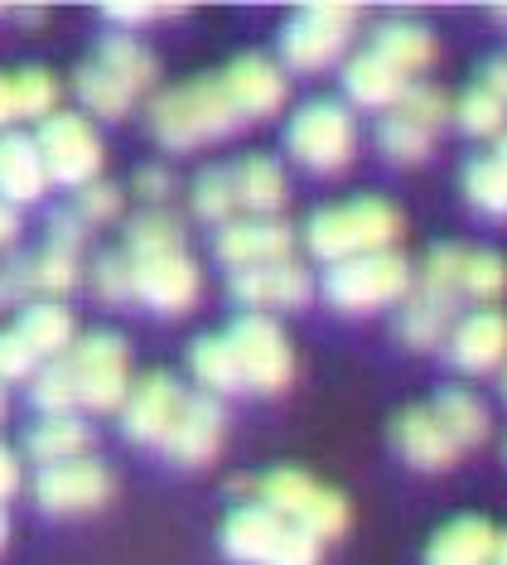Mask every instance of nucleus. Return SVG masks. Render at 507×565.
<instances>
[{
  "mask_svg": "<svg viewBox=\"0 0 507 565\" xmlns=\"http://www.w3.org/2000/svg\"><path fill=\"white\" fill-rule=\"evenodd\" d=\"M266 565H319V542L315 536H305L300 526H285L276 556H271Z\"/></svg>",
  "mask_w": 507,
  "mask_h": 565,
  "instance_id": "49",
  "label": "nucleus"
},
{
  "mask_svg": "<svg viewBox=\"0 0 507 565\" xmlns=\"http://www.w3.org/2000/svg\"><path fill=\"white\" fill-rule=\"evenodd\" d=\"M285 526H291V522H281L276 512L262 508V503H237V508L228 512V522H223V551H228V561H237V565H266L271 556H276Z\"/></svg>",
  "mask_w": 507,
  "mask_h": 565,
  "instance_id": "19",
  "label": "nucleus"
},
{
  "mask_svg": "<svg viewBox=\"0 0 507 565\" xmlns=\"http://www.w3.org/2000/svg\"><path fill=\"white\" fill-rule=\"evenodd\" d=\"M87 233H93V227H87L73 209H63V213L49 217V247H54V252L77 256V252H83V242H87Z\"/></svg>",
  "mask_w": 507,
  "mask_h": 565,
  "instance_id": "47",
  "label": "nucleus"
},
{
  "mask_svg": "<svg viewBox=\"0 0 507 565\" xmlns=\"http://www.w3.org/2000/svg\"><path fill=\"white\" fill-rule=\"evenodd\" d=\"M228 343L237 349L246 392L276 396V392L291 387V377H295V353H291V339H285V329H281L271 315H242L237 324L228 329Z\"/></svg>",
  "mask_w": 507,
  "mask_h": 565,
  "instance_id": "9",
  "label": "nucleus"
},
{
  "mask_svg": "<svg viewBox=\"0 0 507 565\" xmlns=\"http://www.w3.org/2000/svg\"><path fill=\"white\" fill-rule=\"evenodd\" d=\"M295 256V227L285 217H237L218 233V262L232 271L246 266H271V262H291Z\"/></svg>",
  "mask_w": 507,
  "mask_h": 565,
  "instance_id": "15",
  "label": "nucleus"
},
{
  "mask_svg": "<svg viewBox=\"0 0 507 565\" xmlns=\"http://www.w3.org/2000/svg\"><path fill=\"white\" fill-rule=\"evenodd\" d=\"M73 93H77V102L87 107V117H102V121H122L126 111H131V102H136V93L126 83H116L102 63H77L73 68Z\"/></svg>",
  "mask_w": 507,
  "mask_h": 565,
  "instance_id": "32",
  "label": "nucleus"
},
{
  "mask_svg": "<svg viewBox=\"0 0 507 565\" xmlns=\"http://www.w3.org/2000/svg\"><path fill=\"white\" fill-rule=\"evenodd\" d=\"M77 280H83L77 256L54 252V247H44L39 256H30V295H39V300H63Z\"/></svg>",
  "mask_w": 507,
  "mask_h": 565,
  "instance_id": "38",
  "label": "nucleus"
},
{
  "mask_svg": "<svg viewBox=\"0 0 507 565\" xmlns=\"http://www.w3.org/2000/svg\"><path fill=\"white\" fill-rule=\"evenodd\" d=\"M252 503L271 508L281 522L300 526L305 536H315V542H334V536H344L348 526V498L334 493V488L315 483L305 469H271L256 479V493Z\"/></svg>",
  "mask_w": 507,
  "mask_h": 565,
  "instance_id": "3",
  "label": "nucleus"
},
{
  "mask_svg": "<svg viewBox=\"0 0 507 565\" xmlns=\"http://www.w3.org/2000/svg\"><path fill=\"white\" fill-rule=\"evenodd\" d=\"M39 160H44L49 184H68L87 189L93 179H102V136L93 131V121L77 117V111H54L49 121H39L34 131Z\"/></svg>",
  "mask_w": 507,
  "mask_h": 565,
  "instance_id": "7",
  "label": "nucleus"
},
{
  "mask_svg": "<svg viewBox=\"0 0 507 565\" xmlns=\"http://www.w3.org/2000/svg\"><path fill=\"white\" fill-rule=\"evenodd\" d=\"M493 565H498V561H493Z\"/></svg>",
  "mask_w": 507,
  "mask_h": 565,
  "instance_id": "59",
  "label": "nucleus"
},
{
  "mask_svg": "<svg viewBox=\"0 0 507 565\" xmlns=\"http://www.w3.org/2000/svg\"><path fill=\"white\" fill-rule=\"evenodd\" d=\"M285 150H291L295 164H305L309 174H344L358 156L353 111L329 97L305 102L291 117V126H285Z\"/></svg>",
  "mask_w": 507,
  "mask_h": 565,
  "instance_id": "5",
  "label": "nucleus"
},
{
  "mask_svg": "<svg viewBox=\"0 0 507 565\" xmlns=\"http://www.w3.org/2000/svg\"><path fill=\"white\" fill-rule=\"evenodd\" d=\"M169 194H175V174H169L165 164H140L136 170V199L146 203V209H165Z\"/></svg>",
  "mask_w": 507,
  "mask_h": 565,
  "instance_id": "48",
  "label": "nucleus"
},
{
  "mask_svg": "<svg viewBox=\"0 0 507 565\" xmlns=\"http://www.w3.org/2000/svg\"><path fill=\"white\" fill-rule=\"evenodd\" d=\"M175 10H184V6H136V0H112V6H102V15H107L116 30H136V24H150V20H165V15H175Z\"/></svg>",
  "mask_w": 507,
  "mask_h": 565,
  "instance_id": "46",
  "label": "nucleus"
},
{
  "mask_svg": "<svg viewBox=\"0 0 507 565\" xmlns=\"http://www.w3.org/2000/svg\"><path fill=\"white\" fill-rule=\"evenodd\" d=\"M6 536H10V522H6V512H0V546H6Z\"/></svg>",
  "mask_w": 507,
  "mask_h": 565,
  "instance_id": "56",
  "label": "nucleus"
},
{
  "mask_svg": "<svg viewBox=\"0 0 507 565\" xmlns=\"http://www.w3.org/2000/svg\"><path fill=\"white\" fill-rule=\"evenodd\" d=\"M377 150H382L392 164H421L435 150V136L421 131V126L401 121L397 111H387L382 126H377Z\"/></svg>",
  "mask_w": 507,
  "mask_h": 565,
  "instance_id": "41",
  "label": "nucleus"
},
{
  "mask_svg": "<svg viewBox=\"0 0 507 565\" xmlns=\"http://www.w3.org/2000/svg\"><path fill=\"white\" fill-rule=\"evenodd\" d=\"M87 445H93V430H87L83 416H39L34 426L24 430V455H30L39 469L83 459Z\"/></svg>",
  "mask_w": 507,
  "mask_h": 565,
  "instance_id": "26",
  "label": "nucleus"
},
{
  "mask_svg": "<svg viewBox=\"0 0 507 565\" xmlns=\"http://www.w3.org/2000/svg\"><path fill=\"white\" fill-rule=\"evenodd\" d=\"M223 87H228V97H232V107H237V117L242 121H266V117H276V111L285 107V68L281 63H271L262 54H242V58H232L223 73Z\"/></svg>",
  "mask_w": 507,
  "mask_h": 565,
  "instance_id": "16",
  "label": "nucleus"
},
{
  "mask_svg": "<svg viewBox=\"0 0 507 565\" xmlns=\"http://www.w3.org/2000/svg\"><path fill=\"white\" fill-rule=\"evenodd\" d=\"M30 402L44 411V416H73L77 387H73L68 358H54V363H39V367H34V377H30Z\"/></svg>",
  "mask_w": 507,
  "mask_h": 565,
  "instance_id": "37",
  "label": "nucleus"
},
{
  "mask_svg": "<svg viewBox=\"0 0 507 565\" xmlns=\"http://www.w3.org/2000/svg\"><path fill=\"white\" fill-rule=\"evenodd\" d=\"M397 117L401 121H411V126H421V131H431V136H440V126H445L450 117H454V102L440 93V87H431V83H411L406 93H401V102H397Z\"/></svg>",
  "mask_w": 507,
  "mask_h": 565,
  "instance_id": "42",
  "label": "nucleus"
},
{
  "mask_svg": "<svg viewBox=\"0 0 507 565\" xmlns=\"http://www.w3.org/2000/svg\"><path fill=\"white\" fill-rule=\"evenodd\" d=\"M20 242V209H10L6 199H0V252H10Z\"/></svg>",
  "mask_w": 507,
  "mask_h": 565,
  "instance_id": "52",
  "label": "nucleus"
},
{
  "mask_svg": "<svg viewBox=\"0 0 507 565\" xmlns=\"http://www.w3.org/2000/svg\"><path fill=\"white\" fill-rule=\"evenodd\" d=\"M73 213L83 217L87 227H97V223H112V217H122V189L107 184V179H93L87 189H77V203H73Z\"/></svg>",
  "mask_w": 507,
  "mask_h": 565,
  "instance_id": "44",
  "label": "nucleus"
},
{
  "mask_svg": "<svg viewBox=\"0 0 507 565\" xmlns=\"http://www.w3.org/2000/svg\"><path fill=\"white\" fill-rule=\"evenodd\" d=\"M126 262H155V256L184 252V223L169 209H140L126 223Z\"/></svg>",
  "mask_w": 507,
  "mask_h": 565,
  "instance_id": "30",
  "label": "nucleus"
},
{
  "mask_svg": "<svg viewBox=\"0 0 507 565\" xmlns=\"http://www.w3.org/2000/svg\"><path fill=\"white\" fill-rule=\"evenodd\" d=\"M189 372H193V382H199L208 396H237V392H246L237 349L228 343V333H203V339H193Z\"/></svg>",
  "mask_w": 507,
  "mask_h": 565,
  "instance_id": "28",
  "label": "nucleus"
},
{
  "mask_svg": "<svg viewBox=\"0 0 507 565\" xmlns=\"http://www.w3.org/2000/svg\"><path fill=\"white\" fill-rule=\"evenodd\" d=\"M358 6H305L295 20L281 30V58L295 73H319L344 58L348 40H353Z\"/></svg>",
  "mask_w": 507,
  "mask_h": 565,
  "instance_id": "8",
  "label": "nucleus"
},
{
  "mask_svg": "<svg viewBox=\"0 0 507 565\" xmlns=\"http://www.w3.org/2000/svg\"><path fill=\"white\" fill-rule=\"evenodd\" d=\"M493 551H498V532L488 518H454L431 536L425 565H493Z\"/></svg>",
  "mask_w": 507,
  "mask_h": 565,
  "instance_id": "22",
  "label": "nucleus"
},
{
  "mask_svg": "<svg viewBox=\"0 0 507 565\" xmlns=\"http://www.w3.org/2000/svg\"><path fill=\"white\" fill-rule=\"evenodd\" d=\"M406 87H411V78H401L392 63H382L372 49L353 54V58H348V68H344L348 102H353V107H368V111H392Z\"/></svg>",
  "mask_w": 507,
  "mask_h": 565,
  "instance_id": "24",
  "label": "nucleus"
},
{
  "mask_svg": "<svg viewBox=\"0 0 507 565\" xmlns=\"http://www.w3.org/2000/svg\"><path fill=\"white\" fill-rule=\"evenodd\" d=\"M392 445L397 455L406 459L411 469L421 473H445L454 459H460V445L445 435V426L435 420L431 406H406L401 416L392 420Z\"/></svg>",
  "mask_w": 507,
  "mask_h": 565,
  "instance_id": "18",
  "label": "nucleus"
},
{
  "mask_svg": "<svg viewBox=\"0 0 507 565\" xmlns=\"http://www.w3.org/2000/svg\"><path fill=\"white\" fill-rule=\"evenodd\" d=\"M93 290L102 305H126L136 300V271L126 262V252H102L93 262Z\"/></svg>",
  "mask_w": 507,
  "mask_h": 565,
  "instance_id": "43",
  "label": "nucleus"
},
{
  "mask_svg": "<svg viewBox=\"0 0 507 565\" xmlns=\"http://www.w3.org/2000/svg\"><path fill=\"white\" fill-rule=\"evenodd\" d=\"M150 136L160 140L165 150H199L208 140H223L232 131H242V117L232 107L228 87L218 73L193 83H179L150 102Z\"/></svg>",
  "mask_w": 507,
  "mask_h": 565,
  "instance_id": "1",
  "label": "nucleus"
},
{
  "mask_svg": "<svg viewBox=\"0 0 507 565\" xmlns=\"http://www.w3.org/2000/svg\"><path fill=\"white\" fill-rule=\"evenodd\" d=\"M10 83H15L20 121H49L59 111V78L49 68H20V73H10Z\"/></svg>",
  "mask_w": 507,
  "mask_h": 565,
  "instance_id": "39",
  "label": "nucleus"
},
{
  "mask_svg": "<svg viewBox=\"0 0 507 565\" xmlns=\"http://www.w3.org/2000/svg\"><path fill=\"white\" fill-rule=\"evenodd\" d=\"M464 199L474 203V213L507 223V164L498 156H474L464 164Z\"/></svg>",
  "mask_w": 507,
  "mask_h": 565,
  "instance_id": "34",
  "label": "nucleus"
},
{
  "mask_svg": "<svg viewBox=\"0 0 507 565\" xmlns=\"http://www.w3.org/2000/svg\"><path fill=\"white\" fill-rule=\"evenodd\" d=\"M454 126H460L464 136H484V140H498L507 131V107L484 87H469L460 102H454Z\"/></svg>",
  "mask_w": 507,
  "mask_h": 565,
  "instance_id": "40",
  "label": "nucleus"
},
{
  "mask_svg": "<svg viewBox=\"0 0 507 565\" xmlns=\"http://www.w3.org/2000/svg\"><path fill=\"white\" fill-rule=\"evenodd\" d=\"M450 329H454V315L435 310V305H425V300H415V295L401 300V315H397L401 343H411V349L425 353V349H440V343L450 339Z\"/></svg>",
  "mask_w": 507,
  "mask_h": 565,
  "instance_id": "35",
  "label": "nucleus"
},
{
  "mask_svg": "<svg viewBox=\"0 0 507 565\" xmlns=\"http://www.w3.org/2000/svg\"><path fill=\"white\" fill-rule=\"evenodd\" d=\"M68 372L77 387V406L97 411H122L131 396V349H126L122 333H87L73 343L68 353Z\"/></svg>",
  "mask_w": 507,
  "mask_h": 565,
  "instance_id": "6",
  "label": "nucleus"
},
{
  "mask_svg": "<svg viewBox=\"0 0 507 565\" xmlns=\"http://www.w3.org/2000/svg\"><path fill=\"white\" fill-rule=\"evenodd\" d=\"M107 498H112V469L93 455L34 473V503L54 512V518H83V512H97Z\"/></svg>",
  "mask_w": 507,
  "mask_h": 565,
  "instance_id": "11",
  "label": "nucleus"
},
{
  "mask_svg": "<svg viewBox=\"0 0 507 565\" xmlns=\"http://www.w3.org/2000/svg\"><path fill=\"white\" fill-rule=\"evenodd\" d=\"M20 488V455L10 445H0V503Z\"/></svg>",
  "mask_w": 507,
  "mask_h": 565,
  "instance_id": "51",
  "label": "nucleus"
},
{
  "mask_svg": "<svg viewBox=\"0 0 507 565\" xmlns=\"http://www.w3.org/2000/svg\"><path fill=\"white\" fill-rule=\"evenodd\" d=\"M503 459H507V440H503Z\"/></svg>",
  "mask_w": 507,
  "mask_h": 565,
  "instance_id": "58",
  "label": "nucleus"
},
{
  "mask_svg": "<svg viewBox=\"0 0 507 565\" xmlns=\"http://www.w3.org/2000/svg\"><path fill=\"white\" fill-rule=\"evenodd\" d=\"M493 561L507 565V532H498V551H493Z\"/></svg>",
  "mask_w": 507,
  "mask_h": 565,
  "instance_id": "54",
  "label": "nucleus"
},
{
  "mask_svg": "<svg viewBox=\"0 0 507 565\" xmlns=\"http://www.w3.org/2000/svg\"><path fill=\"white\" fill-rule=\"evenodd\" d=\"M44 189H49V174H44V160H39L34 136L6 131L0 136V199L10 209H20V203L44 199Z\"/></svg>",
  "mask_w": 507,
  "mask_h": 565,
  "instance_id": "20",
  "label": "nucleus"
},
{
  "mask_svg": "<svg viewBox=\"0 0 507 565\" xmlns=\"http://www.w3.org/2000/svg\"><path fill=\"white\" fill-rule=\"evenodd\" d=\"M189 203H193V213H199L203 223H218V227L237 223L242 203H237V179H232V164H208V170L193 179Z\"/></svg>",
  "mask_w": 507,
  "mask_h": 565,
  "instance_id": "33",
  "label": "nucleus"
},
{
  "mask_svg": "<svg viewBox=\"0 0 507 565\" xmlns=\"http://www.w3.org/2000/svg\"><path fill=\"white\" fill-rule=\"evenodd\" d=\"M15 333L30 343L34 358H68L73 343H77V329H73V315L63 300H30L20 305V319H15Z\"/></svg>",
  "mask_w": 507,
  "mask_h": 565,
  "instance_id": "23",
  "label": "nucleus"
},
{
  "mask_svg": "<svg viewBox=\"0 0 507 565\" xmlns=\"http://www.w3.org/2000/svg\"><path fill=\"white\" fill-rule=\"evenodd\" d=\"M136 271V300L150 305L155 315H184L193 310L203 290V276L199 266L189 262V252H175V256H155V262H131Z\"/></svg>",
  "mask_w": 507,
  "mask_h": 565,
  "instance_id": "17",
  "label": "nucleus"
},
{
  "mask_svg": "<svg viewBox=\"0 0 507 565\" xmlns=\"http://www.w3.org/2000/svg\"><path fill=\"white\" fill-rule=\"evenodd\" d=\"M401 213L387 199H348L334 209H319L305 223V247L309 256H319L324 266L353 262V256L372 252H397L401 242Z\"/></svg>",
  "mask_w": 507,
  "mask_h": 565,
  "instance_id": "2",
  "label": "nucleus"
},
{
  "mask_svg": "<svg viewBox=\"0 0 507 565\" xmlns=\"http://www.w3.org/2000/svg\"><path fill=\"white\" fill-rule=\"evenodd\" d=\"M232 300L242 305L246 315H285L300 310L315 295V276H309L305 262H271V266H246V271H232L228 280Z\"/></svg>",
  "mask_w": 507,
  "mask_h": 565,
  "instance_id": "12",
  "label": "nucleus"
},
{
  "mask_svg": "<svg viewBox=\"0 0 507 565\" xmlns=\"http://www.w3.org/2000/svg\"><path fill=\"white\" fill-rule=\"evenodd\" d=\"M478 87L484 93H493L507 107V58H488L484 68H478Z\"/></svg>",
  "mask_w": 507,
  "mask_h": 565,
  "instance_id": "50",
  "label": "nucleus"
},
{
  "mask_svg": "<svg viewBox=\"0 0 507 565\" xmlns=\"http://www.w3.org/2000/svg\"><path fill=\"white\" fill-rule=\"evenodd\" d=\"M34 367H39V358L30 353V343L15 329H0V387L6 382H30Z\"/></svg>",
  "mask_w": 507,
  "mask_h": 565,
  "instance_id": "45",
  "label": "nucleus"
},
{
  "mask_svg": "<svg viewBox=\"0 0 507 565\" xmlns=\"http://www.w3.org/2000/svg\"><path fill=\"white\" fill-rule=\"evenodd\" d=\"M372 54L382 63H392L401 78H415L421 68L435 63V34L421 20H387L372 30Z\"/></svg>",
  "mask_w": 507,
  "mask_h": 565,
  "instance_id": "25",
  "label": "nucleus"
},
{
  "mask_svg": "<svg viewBox=\"0 0 507 565\" xmlns=\"http://www.w3.org/2000/svg\"><path fill=\"white\" fill-rule=\"evenodd\" d=\"M179 402H184V387L169 372H146L140 382H131V396L116 411L122 416V435L140 449H160L179 416Z\"/></svg>",
  "mask_w": 507,
  "mask_h": 565,
  "instance_id": "13",
  "label": "nucleus"
},
{
  "mask_svg": "<svg viewBox=\"0 0 507 565\" xmlns=\"http://www.w3.org/2000/svg\"><path fill=\"white\" fill-rule=\"evenodd\" d=\"M493 156H498V160H503V164H507V131H503V136H498V150H493Z\"/></svg>",
  "mask_w": 507,
  "mask_h": 565,
  "instance_id": "55",
  "label": "nucleus"
},
{
  "mask_svg": "<svg viewBox=\"0 0 507 565\" xmlns=\"http://www.w3.org/2000/svg\"><path fill=\"white\" fill-rule=\"evenodd\" d=\"M435 420L445 426V435L454 445H460V455L464 449H474V445H484L488 435H493V416H488V406L478 402V396L469 387H440L435 392Z\"/></svg>",
  "mask_w": 507,
  "mask_h": 565,
  "instance_id": "29",
  "label": "nucleus"
},
{
  "mask_svg": "<svg viewBox=\"0 0 507 565\" xmlns=\"http://www.w3.org/2000/svg\"><path fill=\"white\" fill-rule=\"evenodd\" d=\"M411 295L460 319V305H464V247L460 242H440V247H431V256L415 266Z\"/></svg>",
  "mask_w": 507,
  "mask_h": 565,
  "instance_id": "21",
  "label": "nucleus"
},
{
  "mask_svg": "<svg viewBox=\"0 0 507 565\" xmlns=\"http://www.w3.org/2000/svg\"><path fill=\"white\" fill-rule=\"evenodd\" d=\"M223 435H228V411L218 396L208 392H184L179 402V416L165 435V459L179 469H208L218 455H223Z\"/></svg>",
  "mask_w": 507,
  "mask_h": 565,
  "instance_id": "10",
  "label": "nucleus"
},
{
  "mask_svg": "<svg viewBox=\"0 0 507 565\" xmlns=\"http://www.w3.org/2000/svg\"><path fill=\"white\" fill-rule=\"evenodd\" d=\"M503 295H507V256L464 247V300H478V310H493Z\"/></svg>",
  "mask_w": 507,
  "mask_h": 565,
  "instance_id": "36",
  "label": "nucleus"
},
{
  "mask_svg": "<svg viewBox=\"0 0 507 565\" xmlns=\"http://www.w3.org/2000/svg\"><path fill=\"white\" fill-rule=\"evenodd\" d=\"M450 363L469 377H488V372L507 367V315L493 305V310H474L460 315L445 339Z\"/></svg>",
  "mask_w": 507,
  "mask_h": 565,
  "instance_id": "14",
  "label": "nucleus"
},
{
  "mask_svg": "<svg viewBox=\"0 0 507 565\" xmlns=\"http://www.w3.org/2000/svg\"><path fill=\"white\" fill-rule=\"evenodd\" d=\"M415 266L401 252H372L338 262L324 276V300L344 315H372V310H392L411 295Z\"/></svg>",
  "mask_w": 507,
  "mask_h": 565,
  "instance_id": "4",
  "label": "nucleus"
},
{
  "mask_svg": "<svg viewBox=\"0 0 507 565\" xmlns=\"http://www.w3.org/2000/svg\"><path fill=\"white\" fill-rule=\"evenodd\" d=\"M498 377H503V396H507V367H503V372H498Z\"/></svg>",
  "mask_w": 507,
  "mask_h": 565,
  "instance_id": "57",
  "label": "nucleus"
},
{
  "mask_svg": "<svg viewBox=\"0 0 507 565\" xmlns=\"http://www.w3.org/2000/svg\"><path fill=\"white\" fill-rule=\"evenodd\" d=\"M232 179H237V203L246 217H276L285 203V170L276 156H246L232 164Z\"/></svg>",
  "mask_w": 507,
  "mask_h": 565,
  "instance_id": "27",
  "label": "nucleus"
},
{
  "mask_svg": "<svg viewBox=\"0 0 507 565\" xmlns=\"http://www.w3.org/2000/svg\"><path fill=\"white\" fill-rule=\"evenodd\" d=\"M102 68L112 73L116 83H126L131 93H150L155 78H160V68H155V58H150V49H140L136 34H122V30H112V34H102L97 40V58Z\"/></svg>",
  "mask_w": 507,
  "mask_h": 565,
  "instance_id": "31",
  "label": "nucleus"
},
{
  "mask_svg": "<svg viewBox=\"0 0 507 565\" xmlns=\"http://www.w3.org/2000/svg\"><path fill=\"white\" fill-rule=\"evenodd\" d=\"M20 117H15V83H10V73H0V136L10 131Z\"/></svg>",
  "mask_w": 507,
  "mask_h": 565,
  "instance_id": "53",
  "label": "nucleus"
}]
</instances>
